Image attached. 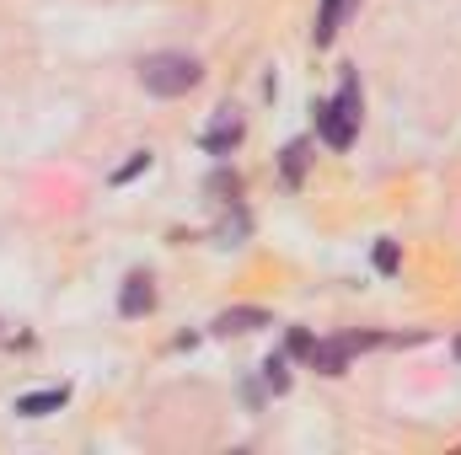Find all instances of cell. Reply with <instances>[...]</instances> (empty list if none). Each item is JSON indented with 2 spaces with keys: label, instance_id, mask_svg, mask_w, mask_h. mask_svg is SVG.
<instances>
[{
  "label": "cell",
  "instance_id": "obj_8",
  "mask_svg": "<svg viewBox=\"0 0 461 455\" xmlns=\"http://www.w3.org/2000/svg\"><path fill=\"white\" fill-rule=\"evenodd\" d=\"M354 0H322V11H317V27H312V38H317V49H328L333 38H339V22H344V11Z\"/></svg>",
  "mask_w": 461,
  "mask_h": 455
},
{
  "label": "cell",
  "instance_id": "obj_4",
  "mask_svg": "<svg viewBox=\"0 0 461 455\" xmlns=\"http://www.w3.org/2000/svg\"><path fill=\"white\" fill-rule=\"evenodd\" d=\"M241 134H247V118L236 113V108H221V113H215V123L199 134V145H204L210 156H230V150L241 145Z\"/></svg>",
  "mask_w": 461,
  "mask_h": 455
},
{
  "label": "cell",
  "instance_id": "obj_2",
  "mask_svg": "<svg viewBox=\"0 0 461 455\" xmlns=\"http://www.w3.org/2000/svg\"><path fill=\"white\" fill-rule=\"evenodd\" d=\"M317 134H322L333 150H348V145H354V134H359V81H354V76L339 81V92H333L328 103H317Z\"/></svg>",
  "mask_w": 461,
  "mask_h": 455
},
{
  "label": "cell",
  "instance_id": "obj_9",
  "mask_svg": "<svg viewBox=\"0 0 461 455\" xmlns=\"http://www.w3.org/2000/svg\"><path fill=\"white\" fill-rule=\"evenodd\" d=\"M306 161H312V145H306V139H295V145H285V183H290V188L301 183V172H306Z\"/></svg>",
  "mask_w": 461,
  "mask_h": 455
},
{
  "label": "cell",
  "instance_id": "obj_6",
  "mask_svg": "<svg viewBox=\"0 0 461 455\" xmlns=\"http://www.w3.org/2000/svg\"><path fill=\"white\" fill-rule=\"evenodd\" d=\"M210 327H215L221 338H230V333H258V327H268V311H263V306H230V311H221Z\"/></svg>",
  "mask_w": 461,
  "mask_h": 455
},
{
  "label": "cell",
  "instance_id": "obj_10",
  "mask_svg": "<svg viewBox=\"0 0 461 455\" xmlns=\"http://www.w3.org/2000/svg\"><path fill=\"white\" fill-rule=\"evenodd\" d=\"M263 380H268L274 391H285V386H290V375H285V359H268V364H263Z\"/></svg>",
  "mask_w": 461,
  "mask_h": 455
},
{
  "label": "cell",
  "instance_id": "obj_5",
  "mask_svg": "<svg viewBox=\"0 0 461 455\" xmlns=\"http://www.w3.org/2000/svg\"><path fill=\"white\" fill-rule=\"evenodd\" d=\"M150 306H156V279L150 273H129L123 290H118V311L123 317H145Z\"/></svg>",
  "mask_w": 461,
  "mask_h": 455
},
{
  "label": "cell",
  "instance_id": "obj_3",
  "mask_svg": "<svg viewBox=\"0 0 461 455\" xmlns=\"http://www.w3.org/2000/svg\"><path fill=\"white\" fill-rule=\"evenodd\" d=\"M370 343H375V338H354V333H348V338L312 343V348H306V359H312V370H322V375H344L348 353H354V348H370Z\"/></svg>",
  "mask_w": 461,
  "mask_h": 455
},
{
  "label": "cell",
  "instance_id": "obj_13",
  "mask_svg": "<svg viewBox=\"0 0 461 455\" xmlns=\"http://www.w3.org/2000/svg\"><path fill=\"white\" fill-rule=\"evenodd\" d=\"M456 359H461V338H456Z\"/></svg>",
  "mask_w": 461,
  "mask_h": 455
},
{
  "label": "cell",
  "instance_id": "obj_7",
  "mask_svg": "<svg viewBox=\"0 0 461 455\" xmlns=\"http://www.w3.org/2000/svg\"><path fill=\"white\" fill-rule=\"evenodd\" d=\"M65 402H70V386H49V391L16 397V413H22V418H49V413H59Z\"/></svg>",
  "mask_w": 461,
  "mask_h": 455
},
{
  "label": "cell",
  "instance_id": "obj_12",
  "mask_svg": "<svg viewBox=\"0 0 461 455\" xmlns=\"http://www.w3.org/2000/svg\"><path fill=\"white\" fill-rule=\"evenodd\" d=\"M375 268H381V273H397V246H392V241L375 246Z\"/></svg>",
  "mask_w": 461,
  "mask_h": 455
},
{
  "label": "cell",
  "instance_id": "obj_1",
  "mask_svg": "<svg viewBox=\"0 0 461 455\" xmlns=\"http://www.w3.org/2000/svg\"><path fill=\"white\" fill-rule=\"evenodd\" d=\"M204 65L194 54H177V49H161V54H145L140 59V86L150 97H188L199 86Z\"/></svg>",
  "mask_w": 461,
  "mask_h": 455
},
{
  "label": "cell",
  "instance_id": "obj_11",
  "mask_svg": "<svg viewBox=\"0 0 461 455\" xmlns=\"http://www.w3.org/2000/svg\"><path fill=\"white\" fill-rule=\"evenodd\" d=\"M145 166H150V150H134V161H129V166H118L113 183H129V177H134V172H145Z\"/></svg>",
  "mask_w": 461,
  "mask_h": 455
}]
</instances>
